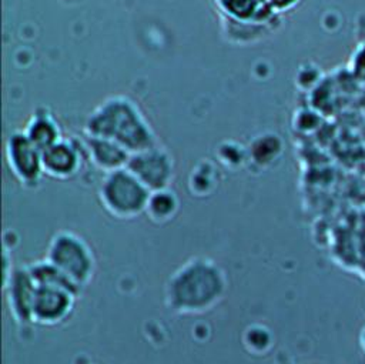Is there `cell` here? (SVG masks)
I'll return each instance as SVG.
<instances>
[{
  "label": "cell",
  "instance_id": "6da1fadb",
  "mask_svg": "<svg viewBox=\"0 0 365 364\" xmlns=\"http://www.w3.org/2000/svg\"><path fill=\"white\" fill-rule=\"evenodd\" d=\"M227 293L225 270L212 258L195 256L168 275L164 284V303L177 315H200L214 310Z\"/></svg>",
  "mask_w": 365,
  "mask_h": 364
},
{
  "label": "cell",
  "instance_id": "7a4b0ae2",
  "mask_svg": "<svg viewBox=\"0 0 365 364\" xmlns=\"http://www.w3.org/2000/svg\"><path fill=\"white\" fill-rule=\"evenodd\" d=\"M84 134L111 140L130 154L157 146L155 134L138 106L124 96H113L87 117Z\"/></svg>",
  "mask_w": 365,
  "mask_h": 364
},
{
  "label": "cell",
  "instance_id": "3957f363",
  "mask_svg": "<svg viewBox=\"0 0 365 364\" xmlns=\"http://www.w3.org/2000/svg\"><path fill=\"white\" fill-rule=\"evenodd\" d=\"M151 191L127 168L104 174L98 186V200L114 218L134 220L145 213Z\"/></svg>",
  "mask_w": 365,
  "mask_h": 364
},
{
  "label": "cell",
  "instance_id": "277c9868",
  "mask_svg": "<svg viewBox=\"0 0 365 364\" xmlns=\"http://www.w3.org/2000/svg\"><path fill=\"white\" fill-rule=\"evenodd\" d=\"M80 288H86L94 278L97 263L91 246L77 233L58 230L48 241L46 257Z\"/></svg>",
  "mask_w": 365,
  "mask_h": 364
},
{
  "label": "cell",
  "instance_id": "5b68a950",
  "mask_svg": "<svg viewBox=\"0 0 365 364\" xmlns=\"http://www.w3.org/2000/svg\"><path fill=\"white\" fill-rule=\"evenodd\" d=\"M125 168L134 174L151 193L170 188L174 178L173 157L158 144L131 154Z\"/></svg>",
  "mask_w": 365,
  "mask_h": 364
},
{
  "label": "cell",
  "instance_id": "8992f818",
  "mask_svg": "<svg viewBox=\"0 0 365 364\" xmlns=\"http://www.w3.org/2000/svg\"><path fill=\"white\" fill-rule=\"evenodd\" d=\"M6 161L13 176L27 187L40 183L43 171L41 150H38L24 131H14L6 141Z\"/></svg>",
  "mask_w": 365,
  "mask_h": 364
},
{
  "label": "cell",
  "instance_id": "52a82bcc",
  "mask_svg": "<svg viewBox=\"0 0 365 364\" xmlns=\"http://www.w3.org/2000/svg\"><path fill=\"white\" fill-rule=\"evenodd\" d=\"M78 295L54 287L37 285L33 303V324L57 327L64 324L74 313Z\"/></svg>",
  "mask_w": 365,
  "mask_h": 364
},
{
  "label": "cell",
  "instance_id": "ba28073f",
  "mask_svg": "<svg viewBox=\"0 0 365 364\" xmlns=\"http://www.w3.org/2000/svg\"><path fill=\"white\" fill-rule=\"evenodd\" d=\"M3 288L9 311L14 321L21 327L31 325L37 284L34 283L27 264L13 268L9 278L3 281Z\"/></svg>",
  "mask_w": 365,
  "mask_h": 364
},
{
  "label": "cell",
  "instance_id": "9c48e42d",
  "mask_svg": "<svg viewBox=\"0 0 365 364\" xmlns=\"http://www.w3.org/2000/svg\"><path fill=\"white\" fill-rule=\"evenodd\" d=\"M86 151L80 140L61 138L41 153L43 171L56 180H68L76 177L83 166Z\"/></svg>",
  "mask_w": 365,
  "mask_h": 364
},
{
  "label": "cell",
  "instance_id": "30bf717a",
  "mask_svg": "<svg viewBox=\"0 0 365 364\" xmlns=\"http://www.w3.org/2000/svg\"><path fill=\"white\" fill-rule=\"evenodd\" d=\"M80 141L87 160H90V163L104 174L125 168L131 156L124 147L107 138L84 134Z\"/></svg>",
  "mask_w": 365,
  "mask_h": 364
},
{
  "label": "cell",
  "instance_id": "8fae6325",
  "mask_svg": "<svg viewBox=\"0 0 365 364\" xmlns=\"http://www.w3.org/2000/svg\"><path fill=\"white\" fill-rule=\"evenodd\" d=\"M23 131L41 153L63 138L57 121L47 110L34 111Z\"/></svg>",
  "mask_w": 365,
  "mask_h": 364
},
{
  "label": "cell",
  "instance_id": "7c38bea8",
  "mask_svg": "<svg viewBox=\"0 0 365 364\" xmlns=\"http://www.w3.org/2000/svg\"><path fill=\"white\" fill-rule=\"evenodd\" d=\"M27 267H29V271L37 285L63 288V290H67L78 297L81 295L83 288H80L73 280H70L61 270H58L47 258L33 261V263L27 264Z\"/></svg>",
  "mask_w": 365,
  "mask_h": 364
},
{
  "label": "cell",
  "instance_id": "4fadbf2b",
  "mask_svg": "<svg viewBox=\"0 0 365 364\" xmlns=\"http://www.w3.org/2000/svg\"><path fill=\"white\" fill-rule=\"evenodd\" d=\"M180 210V200L177 194L170 190L153 191L148 198L145 214L155 224H165L171 221Z\"/></svg>",
  "mask_w": 365,
  "mask_h": 364
},
{
  "label": "cell",
  "instance_id": "5bb4252c",
  "mask_svg": "<svg viewBox=\"0 0 365 364\" xmlns=\"http://www.w3.org/2000/svg\"><path fill=\"white\" fill-rule=\"evenodd\" d=\"M271 11H281L295 6L299 0H264Z\"/></svg>",
  "mask_w": 365,
  "mask_h": 364
},
{
  "label": "cell",
  "instance_id": "9a60e30c",
  "mask_svg": "<svg viewBox=\"0 0 365 364\" xmlns=\"http://www.w3.org/2000/svg\"><path fill=\"white\" fill-rule=\"evenodd\" d=\"M359 343H361V347H362V348H364V351H365V327H364V330H362V333H361Z\"/></svg>",
  "mask_w": 365,
  "mask_h": 364
}]
</instances>
